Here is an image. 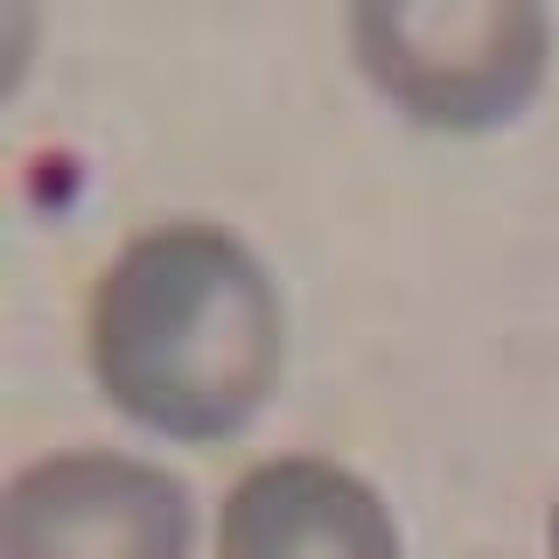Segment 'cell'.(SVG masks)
Listing matches in <instances>:
<instances>
[{
  "label": "cell",
  "instance_id": "cell-1",
  "mask_svg": "<svg viewBox=\"0 0 559 559\" xmlns=\"http://www.w3.org/2000/svg\"><path fill=\"white\" fill-rule=\"evenodd\" d=\"M92 378L162 441H231L287 371V308L252 245L217 224L140 231L92 287Z\"/></svg>",
  "mask_w": 559,
  "mask_h": 559
},
{
  "label": "cell",
  "instance_id": "cell-2",
  "mask_svg": "<svg viewBox=\"0 0 559 559\" xmlns=\"http://www.w3.org/2000/svg\"><path fill=\"white\" fill-rule=\"evenodd\" d=\"M349 49L413 127H511L546 84L552 22L538 0H364Z\"/></svg>",
  "mask_w": 559,
  "mask_h": 559
},
{
  "label": "cell",
  "instance_id": "cell-3",
  "mask_svg": "<svg viewBox=\"0 0 559 559\" xmlns=\"http://www.w3.org/2000/svg\"><path fill=\"white\" fill-rule=\"evenodd\" d=\"M0 559H197V497L140 454H49L0 497Z\"/></svg>",
  "mask_w": 559,
  "mask_h": 559
},
{
  "label": "cell",
  "instance_id": "cell-4",
  "mask_svg": "<svg viewBox=\"0 0 559 559\" xmlns=\"http://www.w3.org/2000/svg\"><path fill=\"white\" fill-rule=\"evenodd\" d=\"M217 559H406V546L364 476L322 454H280L224 497Z\"/></svg>",
  "mask_w": 559,
  "mask_h": 559
},
{
  "label": "cell",
  "instance_id": "cell-5",
  "mask_svg": "<svg viewBox=\"0 0 559 559\" xmlns=\"http://www.w3.org/2000/svg\"><path fill=\"white\" fill-rule=\"evenodd\" d=\"M546 559H559V503H552V518H546Z\"/></svg>",
  "mask_w": 559,
  "mask_h": 559
}]
</instances>
